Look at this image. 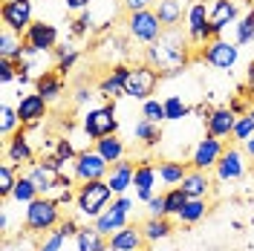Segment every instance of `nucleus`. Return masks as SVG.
<instances>
[{
  "mask_svg": "<svg viewBox=\"0 0 254 251\" xmlns=\"http://www.w3.org/2000/svg\"><path fill=\"white\" fill-rule=\"evenodd\" d=\"M93 225H95V228H98L104 237H113L116 231H122L125 225H130V214H125V211H119V208L107 205V208H104V214H101V217H98Z\"/></svg>",
  "mask_w": 254,
  "mask_h": 251,
  "instance_id": "obj_31",
  "label": "nucleus"
},
{
  "mask_svg": "<svg viewBox=\"0 0 254 251\" xmlns=\"http://www.w3.org/2000/svg\"><path fill=\"white\" fill-rule=\"evenodd\" d=\"M208 15H211V3L205 0H196L188 6V15H185V32L193 44H208L211 41V29H208Z\"/></svg>",
  "mask_w": 254,
  "mask_h": 251,
  "instance_id": "obj_14",
  "label": "nucleus"
},
{
  "mask_svg": "<svg viewBox=\"0 0 254 251\" xmlns=\"http://www.w3.org/2000/svg\"><path fill=\"white\" fill-rule=\"evenodd\" d=\"M38 196H41L38 185L32 182L26 173H20V179H17L15 190H12V202H17V205H29L32 199H38Z\"/></svg>",
  "mask_w": 254,
  "mask_h": 251,
  "instance_id": "obj_38",
  "label": "nucleus"
},
{
  "mask_svg": "<svg viewBox=\"0 0 254 251\" xmlns=\"http://www.w3.org/2000/svg\"><path fill=\"white\" fill-rule=\"evenodd\" d=\"M127 69H130V63H116V66H110V69L98 78L95 93L101 95V98H107V101H119V98H125Z\"/></svg>",
  "mask_w": 254,
  "mask_h": 251,
  "instance_id": "obj_19",
  "label": "nucleus"
},
{
  "mask_svg": "<svg viewBox=\"0 0 254 251\" xmlns=\"http://www.w3.org/2000/svg\"><path fill=\"white\" fill-rule=\"evenodd\" d=\"M90 3H93V0H64L66 12H75V15H81V12H87V9H90Z\"/></svg>",
  "mask_w": 254,
  "mask_h": 251,
  "instance_id": "obj_52",
  "label": "nucleus"
},
{
  "mask_svg": "<svg viewBox=\"0 0 254 251\" xmlns=\"http://www.w3.org/2000/svg\"><path fill=\"white\" fill-rule=\"evenodd\" d=\"M3 3H6V0H3Z\"/></svg>",
  "mask_w": 254,
  "mask_h": 251,
  "instance_id": "obj_59",
  "label": "nucleus"
},
{
  "mask_svg": "<svg viewBox=\"0 0 254 251\" xmlns=\"http://www.w3.org/2000/svg\"><path fill=\"white\" fill-rule=\"evenodd\" d=\"M147 249V240L142 234V225H125L122 231H116L110 237V251H139Z\"/></svg>",
  "mask_w": 254,
  "mask_h": 251,
  "instance_id": "obj_23",
  "label": "nucleus"
},
{
  "mask_svg": "<svg viewBox=\"0 0 254 251\" xmlns=\"http://www.w3.org/2000/svg\"><path fill=\"white\" fill-rule=\"evenodd\" d=\"M133 139H136V144H142V147H159V141L165 139V130H162V125H153L147 119H139L133 125Z\"/></svg>",
  "mask_w": 254,
  "mask_h": 251,
  "instance_id": "obj_32",
  "label": "nucleus"
},
{
  "mask_svg": "<svg viewBox=\"0 0 254 251\" xmlns=\"http://www.w3.org/2000/svg\"><path fill=\"white\" fill-rule=\"evenodd\" d=\"M41 246V240L38 234H32V231H17L15 237H3V251H38Z\"/></svg>",
  "mask_w": 254,
  "mask_h": 251,
  "instance_id": "obj_36",
  "label": "nucleus"
},
{
  "mask_svg": "<svg viewBox=\"0 0 254 251\" xmlns=\"http://www.w3.org/2000/svg\"><path fill=\"white\" fill-rule=\"evenodd\" d=\"M3 159H9L17 168H26V165H32V162L38 159V150L32 147V139H29V130H26V127H20L17 133H12V136L6 139Z\"/></svg>",
  "mask_w": 254,
  "mask_h": 251,
  "instance_id": "obj_12",
  "label": "nucleus"
},
{
  "mask_svg": "<svg viewBox=\"0 0 254 251\" xmlns=\"http://www.w3.org/2000/svg\"><path fill=\"white\" fill-rule=\"evenodd\" d=\"M23 55H26V41H23V35L15 32V29H9V26H3V29H0V58L23 61Z\"/></svg>",
  "mask_w": 254,
  "mask_h": 251,
  "instance_id": "obj_28",
  "label": "nucleus"
},
{
  "mask_svg": "<svg viewBox=\"0 0 254 251\" xmlns=\"http://www.w3.org/2000/svg\"><path fill=\"white\" fill-rule=\"evenodd\" d=\"M252 113H254V104H252Z\"/></svg>",
  "mask_w": 254,
  "mask_h": 251,
  "instance_id": "obj_58",
  "label": "nucleus"
},
{
  "mask_svg": "<svg viewBox=\"0 0 254 251\" xmlns=\"http://www.w3.org/2000/svg\"><path fill=\"white\" fill-rule=\"evenodd\" d=\"M165 32L162 20L153 9H142V12H127V35L136 41V44H153L159 35Z\"/></svg>",
  "mask_w": 254,
  "mask_h": 251,
  "instance_id": "obj_6",
  "label": "nucleus"
},
{
  "mask_svg": "<svg viewBox=\"0 0 254 251\" xmlns=\"http://www.w3.org/2000/svg\"><path fill=\"white\" fill-rule=\"evenodd\" d=\"M179 188L188 193V199H208V196L214 193V179H211V173L208 171H196V168H190V171L185 173V179H182Z\"/></svg>",
  "mask_w": 254,
  "mask_h": 251,
  "instance_id": "obj_22",
  "label": "nucleus"
},
{
  "mask_svg": "<svg viewBox=\"0 0 254 251\" xmlns=\"http://www.w3.org/2000/svg\"><path fill=\"white\" fill-rule=\"evenodd\" d=\"M208 199H188V202L182 205V211L176 214V222L179 225H196L199 220H205L208 217Z\"/></svg>",
  "mask_w": 254,
  "mask_h": 251,
  "instance_id": "obj_34",
  "label": "nucleus"
},
{
  "mask_svg": "<svg viewBox=\"0 0 254 251\" xmlns=\"http://www.w3.org/2000/svg\"><path fill=\"white\" fill-rule=\"evenodd\" d=\"M246 84H249V93L254 95V61L249 63V69H246Z\"/></svg>",
  "mask_w": 254,
  "mask_h": 251,
  "instance_id": "obj_54",
  "label": "nucleus"
},
{
  "mask_svg": "<svg viewBox=\"0 0 254 251\" xmlns=\"http://www.w3.org/2000/svg\"><path fill=\"white\" fill-rule=\"evenodd\" d=\"M237 3H249V6H252V0H237Z\"/></svg>",
  "mask_w": 254,
  "mask_h": 251,
  "instance_id": "obj_56",
  "label": "nucleus"
},
{
  "mask_svg": "<svg viewBox=\"0 0 254 251\" xmlns=\"http://www.w3.org/2000/svg\"><path fill=\"white\" fill-rule=\"evenodd\" d=\"M72 171H75V179L78 182H93V179H107L110 173V162L101 156L95 147H84L75 162H72Z\"/></svg>",
  "mask_w": 254,
  "mask_h": 251,
  "instance_id": "obj_11",
  "label": "nucleus"
},
{
  "mask_svg": "<svg viewBox=\"0 0 254 251\" xmlns=\"http://www.w3.org/2000/svg\"><path fill=\"white\" fill-rule=\"evenodd\" d=\"M61 205L52 196H38L23 208V228L38 237H47L49 231H55L61 225Z\"/></svg>",
  "mask_w": 254,
  "mask_h": 251,
  "instance_id": "obj_3",
  "label": "nucleus"
},
{
  "mask_svg": "<svg viewBox=\"0 0 254 251\" xmlns=\"http://www.w3.org/2000/svg\"><path fill=\"white\" fill-rule=\"evenodd\" d=\"M142 119L153 122V125H162V122H168L165 101H159L156 95H153V98H147V101H142Z\"/></svg>",
  "mask_w": 254,
  "mask_h": 251,
  "instance_id": "obj_42",
  "label": "nucleus"
},
{
  "mask_svg": "<svg viewBox=\"0 0 254 251\" xmlns=\"http://www.w3.org/2000/svg\"><path fill=\"white\" fill-rule=\"evenodd\" d=\"M17 179H20V168L12 165L9 159L0 162V199H12V190H15Z\"/></svg>",
  "mask_w": 254,
  "mask_h": 251,
  "instance_id": "obj_35",
  "label": "nucleus"
},
{
  "mask_svg": "<svg viewBox=\"0 0 254 251\" xmlns=\"http://www.w3.org/2000/svg\"><path fill=\"white\" fill-rule=\"evenodd\" d=\"M17 116H20V125L32 127V125H41L44 119L49 116V101L41 93H17Z\"/></svg>",
  "mask_w": 254,
  "mask_h": 251,
  "instance_id": "obj_16",
  "label": "nucleus"
},
{
  "mask_svg": "<svg viewBox=\"0 0 254 251\" xmlns=\"http://www.w3.org/2000/svg\"><path fill=\"white\" fill-rule=\"evenodd\" d=\"M190 49H193V41L188 38V32L179 29V26H171L153 44H147L142 49V61L150 63L162 78H171V75H179L182 69H188Z\"/></svg>",
  "mask_w": 254,
  "mask_h": 251,
  "instance_id": "obj_1",
  "label": "nucleus"
},
{
  "mask_svg": "<svg viewBox=\"0 0 254 251\" xmlns=\"http://www.w3.org/2000/svg\"><path fill=\"white\" fill-rule=\"evenodd\" d=\"M113 196H116V193H113V188L107 185V179L78 182V188H75V211H78V217L95 222L104 214V208L113 202Z\"/></svg>",
  "mask_w": 254,
  "mask_h": 251,
  "instance_id": "obj_2",
  "label": "nucleus"
},
{
  "mask_svg": "<svg viewBox=\"0 0 254 251\" xmlns=\"http://www.w3.org/2000/svg\"><path fill=\"white\" fill-rule=\"evenodd\" d=\"M52 153L61 159V162H75V156H78L81 150L72 144V139L61 136V139H55V150H52Z\"/></svg>",
  "mask_w": 254,
  "mask_h": 251,
  "instance_id": "obj_44",
  "label": "nucleus"
},
{
  "mask_svg": "<svg viewBox=\"0 0 254 251\" xmlns=\"http://www.w3.org/2000/svg\"><path fill=\"white\" fill-rule=\"evenodd\" d=\"M133 176H136V162L133 159H119L110 165V173H107V185L113 188V193H127L133 188Z\"/></svg>",
  "mask_w": 254,
  "mask_h": 251,
  "instance_id": "obj_21",
  "label": "nucleus"
},
{
  "mask_svg": "<svg viewBox=\"0 0 254 251\" xmlns=\"http://www.w3.org/2000/svg\"><path fill=\"white\" fill-rule=\"evenodd\" d=\"M243 150H246V156H249V159L254 162V136H252L249 141H246V144H243Z\"/></svg>",
  "mask_w": 254,
  "mask_h": 251,
  "instance_id": "obj_55",
  "label": "nucleus"
},
{
  "mask_svg": "<svg viewBox=\"0 0 254 251\" xmlns=\"http://www.w3.org/2000/svg\"><path fill=\"white\" fill-rule=\"evenodd\" d=\"M35 93H41L49 104H55V101H61V95L66 93V81H64V75H58L55 69H47V72H41V75L35 78Z\"/></svg>",
  "mask_w": 254,
  "mask_h": 251,
  "instance_id": "obj_24",
  "label": "nucleus"
},
{
  "mask_svg": "<svg viewBox=\"0 0 254 251\" xmlns=\"http://www.w3.org/2000/svg\"><path fill=\"white\" fill-rule=\"evenodd\" d=\"M228 107L237 113V116H243V113H252V104H246L243 98H231V101H228Z\"/></svg>",
  "mask_w": 254,
  "mask_h": 251,
  "instance_id": "obj_53",
  "label": "nucleus"
},
{
  "mask_svg": "<svg viewBox=\"0 0 254 251\" xmlns=\"http://www.w3.org/2000/svg\"><path fill=\"white\" fill-rule=\"evenodd\" d=\"M252 136H254V113H243V116H237V125H234V133H231V141L246 144Z\"/></svg>",
  "mask_w": 254,
  "mask_h": 251,
  "instance_id": "obj_41",
  "label": "nucleus"
},
{
  "mask_svg": "<svg viewBox=\"0 0 254 251\" xmlns=\"http://www.w3.org/2000/svg\"><path fill=\"white\" fill-rule=\"evenodd\" d=\"M130 44H136L130 35H122V32H107V35H98V47H95V55L101 58V61H107L110 66L116 63H125L130 55H133V47Z\"/></svg>",
  "mask_w": 254,
  "mask_h": 251,
  "instance_id": "obj_9",
  "label": "nucleus"
},
{
  "mask_svg": "<svg viewBox=\"0 0 254 251\" xmlns=\"http://www.w3.org/2000/svg\"><path fill=\"white\" fill-rule=\"evenodd\" d=\"M64 243H66V237L55 228V231H49L47 237H41V246H38V251H61Z\"/></svg>",
  "mask_w": 254,
  "mask_h": 251,
  "instance_id": "obj_45",
  "label": "nucleus"
},
{
  "mask_svg": "<svg viewBox=\"0 0 254 251\" xmlns=\"http://www.w3.org/2000/svg\"><path fill=\"white\" fill-rule=\"evenodd\" d=\"M225 139H217V136H211V133H202L196 144H193V150H190V168H196V171H208L214 173L217 168V162L222 159L225 153Z\"/></svg>",
  "mask_w": 254,
  "mask_h": 251,
  "instance_id": "obj_8",
  "label": "nucleus"
},
{
  "mask_svg": "<svg viewBox=\"0 0 254 251\" xmlns=\"http://www.w3.org/2000/svg\"><path fill=\"white\" fill-rule=\"evenodd\" d=\"M234 125H237V113L228 104H222V107H214L211 116L205 119V133L217 136V139H228L234 133Z\"/></svg>",
  "mask_w": 254,
  "mask_h": 251,
  "instance_id": "obj_20",
  "label": "nucleus"
},
{
  "mask_svg": "<svg viewBox=\"0 0 254 251\" xmlns=\"http://www.w3.org/2000/svg\"><path fill=\"white\" fill-rule=\"evenodd\" d=\"M58 231H61L66 240H75V234L81 231V225H78V220H75V217H64L61 225H58Z\"/></svg>",
  "mask_w": 254,
  "mask_h": 251,
  "instance_id": "obj_48",
  "label": "nucleus"
},
{
  "mask_svg": "<svg viewBox=\"0 0 254 251\" xmlns=\"http://www.w3.org/2000/svg\"><path fill=\"white\" fill-rule=\"evenodd\" d=\"M122 3H125V12H142L156 6V0H122Z\"/></svg>",
  "mask_w": 254,
  "mask_h": 251,
  "instance_id": "obj_51",
  "label": "nucleus"
},
{
  "mask_svg": "<svg viewBox=\"0 0 254 251\" xmlns=\"http://www.w3.org/2000/svg\"><path fill=\"white\" fill-rule=\"evenodd\" d=\"M139 251H150V249H139Z\"/></svg>",
  "mask_w": 254,
  "mask_h": 251,
  "instance_id": "obj_57",
  "label": "nucleus"
},
{
  "mask_svg": "<svg viewBox=\"0 0 254 251\" xmlns=\"http://www.w3.org/2000/svg\"><path fill=\"white\" fill-rule=\"evenodd\" d=\"M165 113H168V122H185L190 113H193V107H190L182 95L174 93V95L165 98Z\"/></svg>",
  "mask_w": 254,
  "mask_h": 251,
  "instance_id": "obj_40",
  "label": "nucleus"
},
{
  "mask_svg": "<svg viewBox=\"0 0 254 251\" xmlns=\"http://www.w3.org/2000/svg\"><path fill=\"white\" fill-rule=\"evenodd\" d=\"M252 222H254V220H252Z\"/></svg>",
  "mask_w": 254,
  "mask_h": 251,
  "instance_id": "obj_60",
  "label": "nucleus"
},
{
  "mask_svg": "<svg viewBox=\"0 0 254 251\" xmlns=\"http://www.w3.org/2000/svg\"><path fill=\"white\" fill-rule=\"evenodd\" d=\"M0 81H3V84L17 81V61H12V58H0Z\"/></svg>",
  "mask_w": 254,
  "mask_h": 251,
  "instance_id": "obj_46",
  "label": "nucleus"
},
{
  "mask_svg": "<svg viewBox=\"0 0 254 251\" xmlns=\"http://www.w3.org/2000/svg\"><path fill=\"white\" fill-rule=\"evenodd\" d=\"M188 0H156V6H153V12L159 15L162 20V26L165 29H171V26H179L185 15H188Z\"/></svg>",
  "mask_w": 254,
  "mask_h": 251,
  "instance_id": "obj_25",
  "label": "nucleus"
},
{
  "mask_svg": "<svg viewBox=\"0 0 254 251\" xmlns=\"http://www.w3.org/2000/svg\"><path fill=\"white\" fill-rule=\"evenodd\" d=\"M58 26L49 23V20H35L29 29L23 32V41H26V49H35V52H52L58 47Z\"/></svg>",
  "mask_w": 254,
  "mask_h": 251,
  "instance_id": "obj_17",
  "label": "nucleus"
},
{
  "mask_svg": "<svg viewBox=\"0 0 254 251\" xmlns=\"http://www.w3.org/2000/svg\"><path fill=\"white\" fill-rule=\"evenodd\" d=\"M20 116H17V107H12V104H0V136L3 139H9L12 133H17L20 130Z\"/></svg>",
  "mask_w": 254,
  "mask_h": 251,
  "instance_id": "obj_39",
  "label": "nucleus"
},
{
  "mask_svg": "<svg viewBox=\"0 0 254 251\" xmlns=\"http://www.w3.org/2000/svg\"><path fill=\"white\" fill-rule=\"evenodd\" d=\"M202 61L211 69H220V72H231L240 61V44L237 41H225V38H214L208 41L202 49Z\"/></svg>",
  "mask_w": 254,
  "mask_h": 251,
  "instance_id": "obj_7",
  "label": "nucleus"
},
{
  "mask_svg": "<svg viewBox=\"0 0 254 251\" xmlns=\"http://www.w3.org/2000/svg\"><path fill=\"white\" fill-rule=\"evenodd\" d=\"M52 55H55V72L58 75H69L72 69H75V63H78V58H81V49L72 44V41H66V44H58V47L52 49Z\"/></svg>",
  "mask_w": 254,
  "mask_h": 251,
  "instance_id": "obj_29",
  "label": "nucleus"
},
{
  "mask_svg": "<svg viewBox=\"0 0 254 251\" xmlns=\"http://www.w3.org/2000/svg\"><path fill=\"white\" fill-rule=\"evenodd\" d=\"M75 251H110V237H104L93 222L81 225V231L75 234Z\"/></svg>",
  "mask_w": 254,
  "mask_h": 251,
  "instance_id": "obj_27",
  "label": "nucleus"
},
{
  "mask_svg": "<svg viewBox=\"0 0 254 251\" xmlns=\"http://www.w3.org/2000/svg\"><path fill=\"white\" fill-rule=\"evenodd\" d=\"M159 84H162V75H159L150 63H144V61L130 63L127 78H125V98L147 101V98H153V93H156Z\"/></svg>",
  "mask_w": 254,
  "mask_h": 251,
  "instance_id": "obj_5",
  "label": "nucleus"
},
{
  "mask_svg": "<svg viewBox=\"0 0 254 251\" xmlns=\"http://www.w3.org/2000/svg\"><path fill=\"white\" fill-rule=\"evenodd\" d=\"M185 202H188V193L179 188V185L165 190V214H168V217H174V220H176V214L182 211V205H185Z\"/></svg>",
  "mask_w": 254,
  "mask_h": 251,
  "instance_id": "obj_43",
  "label": "nucleus"
},
{
  "mask_svg": "<svg viewBox=\"0 0 254 251\" xmlns=\"http://www.w3.org/2000/svg\"><path fill=\"white\" fill-rule=\"evenodd\" d=\"M81 130L90 141H98L104 136L119 133V116H116V101L98 104V107H87L81 116Z\"/></svg>",
  "mask_w": 254,
  "mask_h": 251,
  "instance_id": "obj_4",
  "label": "nucleus"
},
{
  "mask_svg": "<svg viewBox=\"0 0 254 251\" xmlns=\"http://www.w3.org/2000/svg\"><path fill=\"white\" fill-rule=\"evenodd\" d=\"M32 12H35L32 0H6V3H0V20H3V26L20 32V35L35 23Z\"/></svg>",
  "mask_w": 254,
  "mask_h": 251,
  "instance_id": "obj_13",
  "label": "nucleus"
},
{
  "mask_svg": "<svg viewBox=\"0 0 254 251\" xmlns=\"http://www.w3.org/2000/svg\"><path fill=\"white\" fill-rule=\"evenodd\" d=\"M93 147H95V150H98L104 159H107L110 165L127 156V144H125V139H122L119 133H113V136H104V139L93 141Z\"/></svg>",
  "mask_w": 254,
  "mask_h": 251,
  "instance_id": "obj_33",
  "label": "nucleus"
},
{
  "mask_svg": "<svg viewBox=\"0 0 254 251\" xmlns=\"http://www.w3.org/2000/svg\"><path fill=\"white\" fill-rule=\"evenodd\" d=\"M234 41H237L240 47H246V44L254 41V3L246 9V15L237 17V23H234Z\"/></svg>",
  "mask_w": 254,
  "mask_h": 251,
  "instance_id": "obj_37",
  "label": "nucleus"
},
{
  "mask_svg": "<svg viewBox=\"0 0 254 251\" xmlns=\"http://www.w3.org/2000/svg\"><path fill=\"white\" fill-rule=\"evenodd\" d=\"M240 17L237 0H211V15H208V29H211V41L220 38L228 26H234Z\"/></svg>",
  "mask_w": 254,
  "mask_h": 251,
  "instance_id": "obj_15",
  "label": "nucleus"
},
{
  "mask_svg": "<svg viewBox=\"0 0 254 251\" xmlns=\"http://www.w3.org/2000/svg\"><path fill=\"white\" fill-rule=\"evenodd\" d=\"M113 208H119V211H125V214H133V208H136V202L127 196V193H119V196H113Z\"/></svg>",
  "mask_w": 254,
  "mask_h": 251,
  "instance_id": "obj_50",
  "label": "nucleus"
},
{
  "mask_svg": "<svg viewBox=\"0 0 254 251\" xmlns=\"http://www.w3.org/2000/svg\"><path fill=\"white\" fill-rule=\"evenodd\" d=\"M139 225H142V234H144V240H147V246H156V243L168 240V237L176 231L174 217H147V220L139 222Z\"/></svg>",
  "mask_w": 254,
  "mask_h": 251,
  "instance_id": "obj_26",
  "label": "nucleus"
},
{
  "mask_svg": "<svg viewBox=\"0 0 254 251\" xmlns=\"http://www.w3.org/2000/svg\"><path fill=\"white\" fill-rule=\"evenodd\" d=\"M246 171H249V156H246V150L237 147V144H228L225 153H222V159L217 162V168H214V179L222 182V185H225V182H237V179L246 176Z\"/></svg>",
  "mask_w": 254,
  "mask_h": 251,
  "instance_id": "obj_10",
  "label": "nucleus"
},
{
  "mask_svg": "<svg viewBox=\"0 0 254 251\" xmlns=\"http://www.w3.org/2000/svg\"><path fill=\"white\" fill-rule=\"evenodd\" d=\"M93 95H98V93H95V87H90V84H81L78 90H75V95H72V101H75V104H87Z\"/></svg>",
  "mask_w": 254,
  "mask_h": 251,
  "instance_id": "obj_49",
  "label": "nucleus"
},
{
  "mask_svg": "<svg viewBox=\"0 0 254 251\" xmlns=\"http://www.w3.org/2000/svg\"><path fill=\"white\" fill-rule=\"evenodd\" d=\"M156 182H159V168L153 165V159H142L136 165V176H133L136 199L139 202H150L156 196Z\"/></svg>",
  "mask_w": 254,
  "mask_h": 251,
  "instance_id": "obj_18",
  "label": "nucleus"
},
{
  "mask_svg": "<svg viewBox=\"0 0 254 251\" xmlns=\"http://www.w3.org/2000/svg\"><path fill=\"white\" fill-rule=\"evenodd\" d=\"M156 168H159V182L168 185V188H176V185H182L185 173L190 171V162H182V159H165V162H159Z\"/></svg>",
  "mask_w": 254,
  "mask_h": 251,
  "instance_id": "obj_30",
  "label": "nucleus"
},
{
  "mask_svg": "<svg viewBox=\"0 0 254 251\" xmlns=\"http://www.w3.org/2000/svg\"><path fill=\"white\" fill-rule=\"evenodd\" d=\"M144 208H147V217H168L165 214V193H156L150 202H144Z\"/></svg>",
  "mask_w": 254,
  "mask_h": 251,
  "instance_id": "obj_47",
  "label": "nucleus"
}]
</instances>
